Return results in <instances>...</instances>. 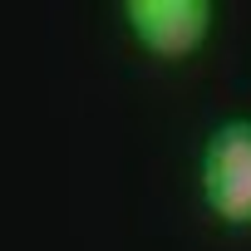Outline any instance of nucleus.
<instances>
[{
	"label": "nucleus",
	"instance_id": "nucleus-1",
	"mask_svg": "<svg viewBox=\"0 0 251 251\" xmlns=\"http://www.w3.org/2000/svg\"><path fill=\"white\" fill-rule=\"evenodd\" d=\"M197 187L202 207L222 226L231 231L251 226V118H222L207 133L197 158Z\"/></svg>",
	"mask_w": 251,
	"mask_h": 251
},
{
	"label": "nucleus",
	"instance_id": "nucleus-2",
	"mask_svg": "<svg viewBox=\"0 0 251 251\" xmlns=\"http://www.w3.org/2000/svg\"><path fill=\"white\" fill-rule=\"evenodd\" d=\"M212 0H123V25L138 50L158 59H187L212 35Z\"/></svg>",
	"mask_w": 251,
	"mask_h": 251
}]
</instances>
